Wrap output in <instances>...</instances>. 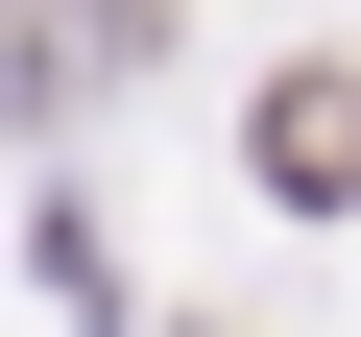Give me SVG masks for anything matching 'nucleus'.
Returning <instances> with one entry per match:
<instances>
[{
    "label": "nucleus",
    "mask_w": 361,
    "mask_h": 337,
    "mask_svg": "<svg viewBox=\"0 0 361 337\" xmlns=\"http://www.w3.org/2000/svg\"><path fill=\"white\" fill-rule=\"evenodd\" d=\"M265 193H361V97H337V73L265 97Z\"/></svg>",
    "instance_id": "nucleus-1"
},
{
    "label": "nucleus",
    "mask_w": 361,
    "mask_h": 337,
    "mask_svg": "<svg viewBox=\"0 0 361 337\" xmlns=\"http://www.w3.org/2000/svg\"><path fill=\"white\" fill-rule=\"evenodd\" d=\"M97 25H145V0H97Z\"/></svg>",
    "instance_id": "nucleus-2"
}]
</instances>
